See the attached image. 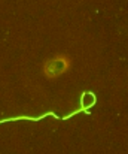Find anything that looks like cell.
Returning <instances> with one entry per match:
<instances>
[{
  "instance_id": "cell-1",
  "label": "cell",
  "mask_w": 128,
  "mask_h": 154,
  "mask_svg": "<svg viewBox=\"0 0 128 154\" xmlns=\"http://www.w3.org/2000/svg\"><path fill=\"white\" fill-rule=\"evenodd\" d=\"M72 60L67 55H55L52 58H48L43 64V75L49 79L58 78L64 75L70 69Z\"/></svg>"
}]
</instances>
